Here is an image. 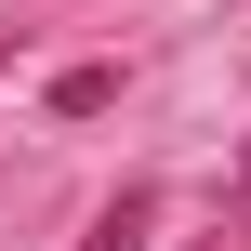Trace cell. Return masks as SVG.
<instances>
[{
    "label": "cell",
    "instance_id": "obj_1",
    "mask_svg": "<svg viewBox=\"0 0 251 251\" xmlns=\"http://www.w3.org/2000/svg\"><path fill=\"white\" fill-rule=\"evenodd\" d=\"M146 238H159V185H119V199L93 212V238H79V251H146Z\"/></svg>",
    "mask_w": 251,
    "mask_h": 251
},
{
    "label": "cell",
    "instance_id": "obj_2",
    "mask_svg": "<svg viewBox=\"0 0 251 251\" xmlns=\"http://www.w3.org/2000/svg\"><path fill=\"white\" fill-rule=\"evenodd\" d=\"M93 106H119V66H66L53 79V119H93Z\"/></svg>",
    "mask_w": 251,
    "mask_h": 251
},
{
    "label": "cell",
    "instance_id": "obj_3",
    "mask_svg": "<svg viewBox=\"0 0 251 251\" xmlns=\"http://www.w3.org/2000/svg\"><path fill=\"white\" fill-rule=\"evenodd\" d=\"M238 212H251V146H238Z\"/></svg>",
    "mask_w": 251,
    "mask_h": 251
},
{
    "label": "cell",
    "instance_id": "obj_4",
    "mask_svg": "<svg viewBox=\"0 0 251 251\" xmlns=\"http://www.w3.org/2000/svg\"><path fill=\"white\" fill-rule=\"evenodd\" d=\"M13 40H26V26H0V66H13Z\"/></svg>",
    "mask_w": 251,
    "mask_h": 251
}]
</instances>
